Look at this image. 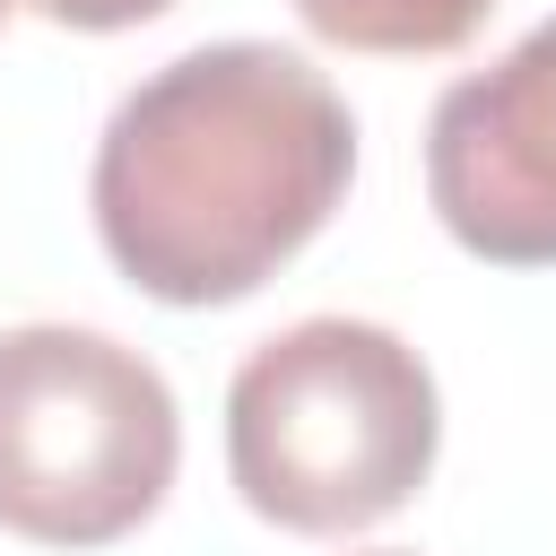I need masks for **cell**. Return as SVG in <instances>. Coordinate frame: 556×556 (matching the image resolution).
I'll return each mask as SVG.
<instances>
[{
	"mask_svg": "<svg viewBox=\"0 0 556 556\" xmlns=\"http://www.w3.org/2000/svg\"><path fill=\"white\" fill-rule=\"evenodd\" d=\"M495 0H295V17L339 43V52H391V61H417V52H460L478 26H486Z\"/></svg>",
	"mask_w": 556,
	"mask_h": 556,
	"instance_id": "obj_5",
	"label": "cell"
},
{
	"mask_svg": "<svg viewBox=\"0 0 556 556\" xmlns=\"http://www.w3.org/2000/svg\"><path fill=\"white\" fill-rule=\"evenodd\" d=\"M426 200L469 261L556 269V17L434 96Z\"/></svg>",
	"mask_w": 556,
	"mask_h": 556,
	"instance_id": "obj_4",
	"label": "cell"
},
{
	"mask_svg": "<svg viewBox=\"0 0 556 556\" xmlns=\"http://www.w3.org/2000/svg\"><path fill=\"white\" fill-rule=\"evenodd\" d=\"M9 9H17V0H0V17H9Z\"/></svg>",
	"mask_w": 556,
	"mask_h": 556,
	"instance_id": "obj_7",
	"label": "cell"
},
{
	"mask_svg": "<svg viewBox=\"0 0 556 556\" xmlns=\"http://www.w3.org/2000/svg\"><path fill=\"white\" fill-rule=\"evenodd\" d=\"M26 9H43L52 26H78V35H122V26L165 17L174 0H26Z\"/></svg>",
	"mask_w": 556,
	"mask_h": 556,
	"instance_id": "obj_6",
	"label": "cell"
},
{
	"mask_svg": "<svg viewBox=\"0 0 556 556\" xmlns=\"http://www.w3.org/2000/svg\"><path fill=\"white\" fill-rule=\"evenodd\" d=\"M348 174L356 113L339 87L304 52L235 35L148 70L113 104L87 208L139 295L208 313L269 287L330 226Z\"/></svg>",
	"mask_w": 556,
	"mask_h": 556,
	"instance_id": "obj_1",
	"label": "cell"
},
{
	"mask_svg": "<svg viewBox=\"0 0 556 556\" xmlns=\"http://www.w3.org/2000/svg\"><path fill=\"white\" fill-rule=\"evenodd\" d=\"M443 443V400L426 356L348 313H313L261 339L226 382V469L235 495L295 539H356L391 521Z\"/></svg>",
	"mask_w": 556,
	"mask_h": 556,
	"instance_id": "obj_2",
	"label": "cell"
},
{
	"mask_svg": "<svg viewBox=\"0 0 556 556\" xmlns=\"http://www.w3.org/2000/svg\"><path fill=\"white\" fill-rule=\"evenodd\" d=\"M182 469L165 374L78 321L0 330V530L35 547L130 539Z\"/></svg>",
	"mask_w": 556,
	"mask_h": 556,
	"instance_id": "obj_3",
	"label": "cell"
}]
</instances>
